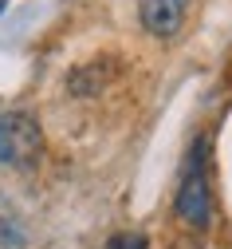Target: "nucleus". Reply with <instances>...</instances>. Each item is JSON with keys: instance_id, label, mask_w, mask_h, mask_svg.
Returning a JSON list of instances; mask_svg holds the SVG:
<instances>
[{"instance_id": "1", "label": "nucleus", "mask_w": 232, "mask_h": 249, "mask_svg": "<svg viewBox=\"0 0 232 249\" xmlns=\"http://www.w3.org/2000/svg\"><path fill=\"white\" fill-rule=\"evenodd\" d=\"M173 213L189 230H209L213 222V186H209V135H201L189 154L177 178V194H173Z\"/></svg>"}, {"instance_id": "2", "label": "nucleus", "mask_w": 232, "mask_h": 249, "mask_svg": "<svg viewBox=\"0 0 232 249\" xmlns=\"http://www.w3.org/2000/svg\"><path fill=\"white\" fill-rule=\"evenodd\" d=\"M40 150H44V127L36 115L24 107L0 111V166L24 170L40 159Z\"/></svg>"}, {"instance_id": "3", "label": "nucleus", "mask_w": 232, "mask_h": 249, "mask_svg": "<svg viewBox=\"0 0 232 249\" xmlns=\"http://www.w3.org/2000/svg\"><path fill=\"white\" fill-rule=\"evenodd\" d=\"M189 4H193V0H142V4H138L142 28L150 36H157V40H173L185 28Z\"/></svg>"}, {"instance_id": "4", "label": "nucleus", "mask_w": 232, "mask_h": 249, "mask_svg": "<svg viewBox=\"0 0 232 249\" xmlns=\"http://www.w3.org/2000/svg\"><path fill=\"white\" fill-rule=\"evenodd\" d=\"M0 249H28V222L8 198H0Z\"/></svg>"}, {"instance_id": "5", "label": "nucleus", "mask_w": 232, "mask_h": 249, "mask_svg": "<svg viewBox=\"0 0 232 249\" xmlns=\"http://www.w3.org/2000/svg\"><path fill=\"white\" fill-rule=\"evenodd\" d=\"M103 249H146V233H138V230H134V233H130V230H126V233H114Z\"/></svg>"}, {"instance_id": "6", "label": "nucleus", "mask_w": 232, "mask_h": 249, "mask_svg": "<svg viewBox=\"0 0 232 249\" xmlns=\"http://www.w3.org/2000/svg\"><path fill=\"white\" fill-rule=\"evenodd\" d=\"M4 8H8V0H0V12H4Z\"/></svg>"}]
</instances>
